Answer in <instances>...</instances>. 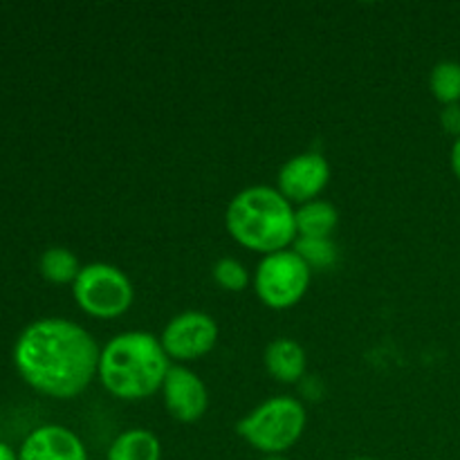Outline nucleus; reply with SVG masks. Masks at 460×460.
Segmentation results:
<instances>
[{
	"label": "nucleus",
	"instance_id": "f257e3e1",
	"mask_svg": "<svg viewBox=\"0 0 460 460\" xmlns=\"http://www.w3.org/2000/svg\"><path fill=\"white\" fill-rule=\"evenodd\" d=\"M102 346L76 322L43 317L22 328L13 367L27 386L54 400H72L97 377Z\"/></svg>",
	"mask_w": 460,
	"mask_h": 460
},
{
	"label": "nucleus",
	"instance_id": "f03ea898",
	"mask_svg": "<svg viewBox=\"0 0 460 460\" xmlns=\"http://www.w3.org/2000/svg\"><path fill=\"white\" fill-rule=\"evenodd\" d=\"M173 362L160 337L146 331H126L102 346L97 380L117 400L137 402L162 389Z\"/></svg>",
	"mask_w": 460,
	"mask_h": 460
},
{
	"label": "nucleus",
	"instance_id": "7ed1b4c3",
	"mask_svg": "<svg viewBox=\"0 0 460 460\" xmlns=\"http://www.w3.org/2000/svg\"><path fill=\"white\" fill-rule=\"evenodd\" d=\"M295 205L277 187L254 184L229 200L225 227L238 245L268 256L295 245Z\"/></svg>",
	"mask_w": 460,
	"mask_h": 460
},
{
	"label": "nucleus",
	"instance_id": "20e7f679",
	"mask_svg": "<svg viewBox=\"0 0 460 460\" xmlns=\"http://www.w3.org/2000/svg\"><path fill=\"white\" fill-rule=\"evenodd\" d=\"M308 413L301 400L274 395L236 422V434L263 456H283L301 440Z\"/></svg>",
	"mask_w": 460,
	"mask_h": 460
},
{
	"label": "nucleus",
	"instance_id": "39448f33",
	"mask_svg": "<svg viewBox=\"0 0 460 460\" xmlns=\"http://www.w3.org/2000/svg\"><path fill=\"white\" fill-rule=\"evenodd\" d=\"M72 296L88 317L117 319L133 305L135 288L124 270L94 261L81 268L79 277L72 283Z\"/></svg>",
	"mask_w": 460,
	"mask_h": 460
},
{
	"label": "nucleus",
	"instance_id": "423d86ee",
	"mask_svg": "<svg viewBox=\"0 0 460 460\" xmlns=\"http://www.w3.org/2000/svg\"><path fill=\"white\" fill-rule=\"evenodd\" d=\"M313 279V270L304 263L295 250L274 252L259 261L252 277L256 296L270 310L295 308L305 296Z\"/></svg>",
	"mask_w": 460,
	"mask_h": 460
},
{
	"label": "nucleus",
	"instance_id": "0eeeda50",
	"mask_svg": "<svg viewBox=\"0 0 460 460\" xmlns=\"http://www.w3.org/2000/svg\"><path fill=\"white\" fill-rule=\"evenodd\" d=\"M218 323L211 314L200 313V310H184L169 319L160 341L171 362L187 367L189 362L209 355L218 344Z\"/></svg>",
	"mask_w": 460,
	"mask_h": 460
},
{
	"label": "nucleus",
	"instance_id": "6e6552de",
	"mask_svg": "<svg viewBox=\"0 0 460 460\" xmlns=\"http://www.w3.org/2000/svg\"><path fill=\"white\" fill-rule=\"evenodd\" d=\"M331 182V164L322 153L305 151L283 162L277 173V189L292 202L305 205L317 200Z\"/></svg>",
	"mask_w": 460,
	"mask_h": 460
},
{
	"label": "nucleus",
	"instance_id": "1a4fd4ad",
	"mask_svg": "<svg viewBox=\"0 0 460 460\" xmlns=\"http://www.w3.org/2000/svg\"><path fill=\"white\" fill-rule=\"evenodd\" d=\"M164 407L173 420L191 425L198 422L209 409V391L196 371L184 364H173L160 389Z\"/></svg>",
	"mask_w": 460,
	"mask_h": 460
},
{
	"label": "nucleus",
	"instance_id": "9d476101",
	"mask_svg": "<svg viewBox=\"0 0 460 460\" xmlns=\"http://www.w3.org/2000/svg\"><path fill=\"white\" fill-rule=\"evenodd\" d=\"M18 460H90L84 440L63 425L31 429L18 449Z\"/></svg>",
	"mask_w": 460,
	"mask_h": 460
},
{
	"label": "nucleus",
	"instance_id": "9b49d317",
	"mask_svg": "<svg viewBox=\"0 0 460 460\" xmlns=\"http://www.w3.org/2000/svg\"><path fill=\"white\" fill-rule=\"evenodd\" d=\"M265 371L281 385H296L304 380L308 368V355L304 346L292 337H277L263 353Z\"/></svg>",
	"mask_w": 460,
	"mask_h": 460
},
{
	"label": "nucleus",
	"instance_id": "f8f14e48",
	"mask_svg": "<svg viewBox=\"0 0 460 460\" xmlns=\"http://www.w3.org/2000/svg\"><path fill=\"white\" fill-rule=\"evenodd\" d=\"M295 220L296 238H331L340 225V211L332 202L317 198L296 207Z\"/></svg>",
	"mask_w": 460,
	"mask_h": 460
},
{
	"label": "nucleus",
	"instance_id": "ddd939ff",
	"mask_svg": "<svg viewBox=\"0 0 460 460\" xmlns=\"http://www.w3.org/2000/svg\"><path fill=\"white\" fill-rule=\"evenodd\" d=\"M106 460H162V443L151 429L133 427L112 440Z\"/></svg>",
	"mask_w": 460,
	"mask_h": 460
},
{
	"label": "nucleus",
	"instance_id": "4468645a",
	"mask_svg": "<svg viewBox=\"0 0 460 460\" xmlns=\"http://www.w3.org/2000/svg\"><path fill=\"white\" fill-rule=\"evenodd\" d=\"M81 268L75 252L67 247H48L39 259V272L45 281L54 283V286H72L79 277Z\"/></svg>",
	"mask_w": 460,
	"mask_h": 460
},
{
	"label": "nucleus",
	"instance_id": "2eb2a0df",
	"mask_svg": "<svg viewBox=\"0 0 460 460\" xmlns=\"http://www.w3.org/2000/svg\"><path fill=\"white\" fill-rule=\"evenodd\" d=\"M429 90L443 106H456L460 102V63L440 61L429 75Z\"/></svg>",
	"mask_w": 460,
	"mask_h": 460
},
{
	"label": "nucleus",
	"instance_id": "dca6fc26",
	"mask_svg": "<svg viewBox=\"0 0 460 460\" xmlns=\"http://www.w3.org/2000/svg\"><path fill=\"white\" fill-rule=\"evenodd\" d=\"M292 250L304 259L310 270H331L340 259L337 245L332 238H296Z\"/></svg>",
	"mask_w": 460,
	"mask_h": 460
},
{
	"label": "nucleus",
	"instance_id": "f3484780",
	"mask_svg": "<svg viewBox=\"0 0 460 460\" xmlns=\"http://www.w3.org/2000/svg\"><path fill=\"white\" fill-rule=\"evenodd\" d=\"M211 277H214L216 286L225 292H243L250 288L252 274L243 261L234 259V256H223L211 265Z\"/></svg>",
	"mask_w": 460,
	"mask_h": 460
},
{
	"label": "nucleus",
	"instance_id": "a211bd4d",
	"mask_svg": "<svg viewBox=\"0 0 460 460\" xmlns=\"http://www.w3.org/2000/svg\"><path fill=\"white\" fill-rule=\"evenodd\" d=\"M440 121H443V128L447 133L460 137V103H456V106H445L443 112H440Z\"/></svg>",
	"mask_w": 460,
	"mask_h": 460
},
{
	"label": "nucleus",
	"instance_id": "6ab92c4d",
	"mask_svg": "<svg viewBox=\"0 0 460 460\" xmlns=\"http://www.w3.org/2000/svg\"><path fill=\"white\" fill-rule=\"evenodd\" d=\"M449 162H452V171L454 175L460 180V137H456L452 146V155H449Z\"/></svg>",
	"mask_w": 460,
	"mask_h": 460
},
{
	"label": "nucleus",
	"instance_id": "aec40b11",
	"mask_svg": "<svg viewBox=\"0 0 460 460\" xmlns=\"http://www.w3.org/2000/svg\"><path fill=\"white\" fill-rule=\"evenodd\" d=\"M0 460H18V452L13 447H9L7 443L0 440Z\"/></svg>",
	"mask_w": 460,
	"mask_h": 460
},
{
	"label": "nucleus",
	"instance_id": "412c9836",
	"mask_svg": "<svg viewBox=\"0 0 460 460\" xmlns=\"http://www.w3.org/2000/svg\"><path fill=\"white\" fill-rule=\"evenodd\" d=\"M261 460H288L286 456H263Z\"/></svg>",
	"mask_w": 460,
	"mask_h": 460
},
{
	"label": "nucleus",
	"instance_id": "4be33fe9",
	"mask_svg": "<svg viewBox=\"0 0 460 460\" xmlns=\"http://www.w3.org/2000/svg\"><path fill=\"white\" fill-rule=\"evenodd\" d=\"M350 460H376V458H367V456H362V458H350Z\"/></svg>",
	"mask_w": 460,
	"mask_h": 460
}]
</instances>
